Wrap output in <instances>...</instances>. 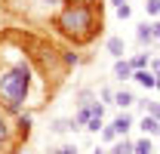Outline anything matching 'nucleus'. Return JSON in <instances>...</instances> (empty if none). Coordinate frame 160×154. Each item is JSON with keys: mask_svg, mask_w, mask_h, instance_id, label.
I'll list each match as a JSON object with an SVG mask.
<instances>
[{"mask_svg": "<svg viewBox=\"0 0 160 154\" xmlns=\"http://www.w3.org/2000/svg\"><path fill=\"white\" fill-rule=\"evenodd\" d=\"M139 130L145 136H160V120H157V117H151V114H145L139 120Z\"/></svg>", "mask_w": 160, "mask_h": 154, "instance_id": "39448f33", "label": "nucleus"}, {"mask_svg": "<svg viewBox=\"0 0 160 154\" xmlns=\"http://www.w3.org/2000/svg\"><path fill=\"white\" fill-rule=\"evenodd\" d=\"M59 154H77V145H65V148H59Z\"/></svg>", "mask_w": 160, "mask_h": 154, "instance_id": "5701e85b", "label": "nucleus"}, {"mask_svg": "<svg viewBox=\"0 0 160 154\" xmlns=\"http://www.w3.org/2000/svg\"><path fill=\"white\" fill-rule=\"evenodd\" d=\"M31 65L25 59H16L12 65L0 68V102L6 111H22L25 99L31 93Z\"/></svg>", "mask_w": 160, "mask_h": 154, "instance_id": "f03ea898", "label": "nucleus"}, {"mask_svg": "<svg viewBox=\"0 0 160 154\" xmlns=\"http://www.w3.org/2000/svg\"><path fill=\"white\" fill-rule=\"evenodd\" d=\"M136 105H139L145 114H151V117L160 120V102H154V99H142V102H139V99H136Z\"/></svg>", "mask_w": 160, "mask_h": 154, "instance_id": "9d476101", "label": "nucleus"}, {"mask_svg": "<svg viewBox=\"0 0 160 154\" xmlns=\"http://www.w3.org/2000/svg\"><path fill=\"white\" fill-rule=\"evenodd\" d=\"M114 77H117V80H132V65H129V59H117V62H114Z\"/></svg>", "mask_w": 160, "mask_h": 154, "instance_id": "423d86ee", "label": "nucleus"}, {"mask_svg": "<svg viewBox=\"0 0 160 154\" xmlns=\"http://www.w3.org/2000/svg\"><path fill=\"white\" fill-rule=\"evenodd\" d=\"M136 40H139L142 46H151V43H154V34H151V25H148V22L136 28Z\"/></svg>", "mask_w": 160, "mask_h": 154, "instance_id": "9b49d317", "label": "nucleus"}, {"mask_svg": "<svg viewBox=\"0 0 160 154\" xmlns=\"http://www.w3.org/2000/svg\"><path fill=\"white\" fill-rule=\"evenodd\" d=\"M148 71H154V74H160V59H151V62H148Z\"/></svg>", "mask_w": 160, "mask_h": 154, "instance_id": "412c9836", "label": "nucleus"}, {"mask_svg": "<svg viewBox=\"0 0 160 154\" xmlns=\"http://www.w3.org/2000/svg\"><path fill=\"white\" fill-rule=\"evenodd\" d=\"M9 136H12V133H9V123H6V117L0 114V154H9V151H6V145H9Z\"/></svg>", "mask_w": 160, "mask_h": 154, "instance_id": "f8f14e48", "label": "nucleus"}, {"mask_svg": "<svg viewBox=\"0 0 160 154\" xmlns=\"http://www.w3.org/2000/svg\"><path fill=\"white\" fill-rule=\"evenodd\" d=\"M105 49H108V56L123 59V53H126V43H123V37H108V40H105Z\"/></svg>", "mask_w": 160, "mask_h": 154, "instance_id": "20e7f679", "label": "nucleus"}, {"mask_svg": "<svg viewBox=\"0 0 160 154\" xmlns=\"http://www.w3.org/2000/svg\"><path fill=\"white\" fill-rule=\"evenodd\" d=\"M102 126H105V123H102V117H89V123H86L83 130H89V133H102Z\"/></svg>", "mask_w": 160, "mask_h": 154, "instance_id": "f3484780", "label": "nucleus"}, {"mask_svg": "<svg viewBox=\"0 0 160 154\" xmlns=\"http://www.w3.org/2000/svg\"><path fill=\"white\" fill-rule=\"evenodd\" d=\"M114 105H120V108H129V105H136V96H132L129 90H120V93H114Z\"/></svg>", "mask_w": 160, "mask_h": 154, "instance_id": "ddd939ff", "label": "nucleus"}, {"mask_svg": "<svg viewBox=\"0 0 160 154\" xmlns=\"http://www.w3.org/2000/svg\"><path fill=\"white\" fill-rule=\"evenodd\" d=\"M151 34H154V40H160V22H151Z\"/></svg>", "mask_w": 160, "mask_h": 154, "instance_id": "4be33fe9", "label": "nucleus"}, {"mask_svg": "<svg viewBox=\"0 0 160 154\" xmlns=\"http://www.w3.org/2000/svg\"><path fill=\"white\" fill-rule=\"evenodd\" d=\"M68 3H96V0H68Z\"/></svg>", "mask_w": 160, "mask_h": 154, "instance_id": "393cba45", "label": "nucleus"}, {"mask_svg": "<svg viewBox=\"0 0 160 154\" xmlns=\"http://www.w3.org/2000/svg\"><path fill=\"white\" fill-rule=\"evenodd\" d=\"M43 6H59V3H65V0H40Z\"/></svg>", "mask_w": 160, "mask_h": 154, "instance_id": "b1692460", "label": "nucleus"}, {"mask_svg": "<svg viewBox=\"0 0 160 154\" xmlns=\"http://www.w3.org/2000/svg\"><path fill=\"white\" fill-rule=\"evenodd\" d=\"M92 154H108V151H105V148H96V151H92Z\"/></svg>", "mask_w": 160, "mask_h": 154, "instance_id": "a878e982", "label": "nucleus"}, {"mask_svg": "<svg viewBox=\"0 0 160 154\" xmlns=\"http://www.w3.org/2000/svg\"><path fill=\"white\" fill-rule=\"evenodd\" d=\"M49 126H52V133H56V136L68 133V130H74V133H77V130H83V126H77V123H74V120H65V117H59V120H52Z\"/></svg>", "mask_w": 160, "mask_h": 154, "instance_id": "6e6552de", "label": "nucleus"}, {"mask_svg": "<svg viewBox=\"0 0 160 154\" xmlns=\"http://www.w3.org/2000/svg\"><path fill=\"white\" fill-rule=\"evenodd\" d=\"M111 3H114V6H120V3H126V0H111Z\"/></svg>", "mask_w": 160, "mask_h": 154, "instance_id": "bb28decb", "label": "nucleus"}, {"mask_svg": "<svg viewBox=\"0 0 160 154\" xmlns=\"http://www.w3.org/2000/svg\"><path fill=\"white\" fill-rule=\"evenodd\" d=\"M132 154H154V145H151V139L145 136L139 142H132Z\"/></svg>", "mask_w": 160, "mask_h": 154, "instance_id": "4468645a", "label": "nucleus"}, {"mask_svg": "<svg viewBox=\"0 0 160 154\" xmlns=\"http://www.w3.org/2000/svg\"><path fill=\"white\" fill-rule=\"evenodd\" d=\"M154 90H160V74H157V83H154Z\"/></svg>", "mask_w": 160, "mask_h": 154, "instance_id": "cd10ccee", "label": "nucleus"}, {"mask_svg": "<svg viewBox=\"0 0 160 154\" xmlns=\"http://www.w3.org/2000/svg\"><path fill=\"white\" fill-rule=\"evenodd\" d=\"M132 80H136V83H142L145 90H154L157 74H154V71H148V68H142V71H132Z\"/></svg>", "mask_w": 160, "mask_h": 154, "instance_id": "7ed1b4c3", "label": "nucleus"}, {"mask_svg": "<svg viewBox=\"0 0 160 154\" xmlns=\"http://www.w3.org/2000/svg\"><path fill=\"white\" fill-rule=\"evenodd\" d=\"M132 123H136V120H132V114H120L111 126H114V133H117V136H126L129 130H132Z\"/></svg>", "mask_w": 160, "mask_h": 154, "instance_id": "0eeeda50", "label": "nucleus"}, {"mask_svg": "<svg viewBox=\"0 0 160 154\" xmlns=\"http://www.w3.org/2000/svg\"><path fill=\"white\" fill-rule=\"evenodd\" d=\"M148 62H151V56H148V53H136V56H129V65H132V71H142V68H148Z\"/></svg>", "mask_w": 160, "mask_h": 154, "instance_id": "2eb2a0df", "label": "nucleus"}, {"mask_svg": "<svg viewBox=\"0 0 160 154\" xmlns=\"http://www.w3.org/2000/svg\"><path fill=\"white\" fill-rule=\"evenodd\" d=\"M56 28L65 37H71L74 43H89L96 37V31L102 28V22H96L92 3H68L56 16Z\"/></svg>", "mask_w": 160, "mask_h": 154, "instance_id": "f257e3e1", "label": "nucleus"}, {"mask_svg": "<svg viewBox=\"0 0 160 154\" xmlns=\"http://www.w3.org/2000/svg\"><path fill=\"white\" fill-rule=\"evenodd\" d=\"M145 9H148V16H160V0H148Z\"/></svg>", "mask_w": 160, "mask_h": 154, "instance_id": "a211bd4d", "label": "nucleus"}, {"mask_svg": "<svg viewBox=\"0 0 160 154\" xmlns=\"http://www.w3.org/2000/svg\"><path fill=\"white\" fill-rule=\"evenodd\" d=\"M108 154H132V139H126V136H120L117 142L108 148Z\"/></svg>", "mask_w": 160, "mask_h": 154, "instance_id": "1a4fd4ad", "label": "nucleus"}, {"mask_svg": "<svg viewBox=\"0 0 160 154\" xmlns=\"http://www.w3.org/2000/svg\"><path fill=\"white\" fill-rule=\"evenodd\" d=\"M102 142H108V145H114V142H117V139H120V136L117 133H114V126H102Z\"/></svg>", "mask_w": 160, "mask_h": 154, "instance_id": "dca6fc26", "label": "nucleus"}, {"mask_svg": "<svg viewBox=\"0 0 160 154\" xmlns=\"http://www.w3.org/2000/svg\"><path fill=\"white\" fill-rule=\"evenodd\" d=\"M157 43H160V40H157Z\"/></svg>", "mask_w": 160, "mask_h": 154, "instance_id": "c85d7f7f", "label": "nucleus"}, {"mask_svg": "<svg viewBox=\"0 0 160 154\" xmlns=\"http://www.w3.org/2000/svg\"><path fill=\"white\" fill-rule=\"evenodd\" d=\"M62 59H65V65H68V68H71V65H77V62H80V56H77V53H65Z\"/></svg>", "mask_w": 160, "mask_h": 154, "instance_id": "aec40b11", "label": "nucleus"}, {"mask_svg": "<svg viewBox=\"0 0 160 154\" xmlns=\"http://www.w3.org/2000/svg\"><path fill=\"white\" fill-rule=\"evenodd\" d=\"M117 16H120V19H129V16H132V6H129V3H120V6H117Z\"/></svg>", "mask_w": 160, "mask_h": 154, "instance_id": "6ab92c4d", "label": "nucleus"}]
</instances>
